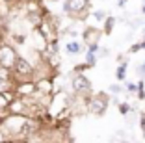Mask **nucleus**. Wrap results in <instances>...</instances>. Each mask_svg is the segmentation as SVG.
<instances>
[{
	"instance_id": "nucleus-1",
	"label": "nucleus",
	"mask_w": 145,
	"mask_h": 143,
	"mask_svg": "<svg viewBox=\"0 0 145 143\" xmlns=\"http://www.w3.org/2000/svg\"><path fill=\"white\" fill-rule=\"evenodd\" d=\"M91 0H63V13L76 22H84L89 17Z\"/></svg>"
},
{
	"instance_id": "nucleus-2",
	"label": "nucleus",
	"mask_w": 145,
	"mask_h": 143,
	"mask_svg": "<svg viewBox=\"0 0 145 143\" xmlns=\"http://www.w3.org/2000/svg\"><path fill=\"white\" fill-rule=\"evenodd\" d=\"M110 93L108 91H95L88 97V114L101 117L106 114L108 106H110Z\"/></svg>"
},
{
	"instance_id": "nucleus-3",
	"label": "nucleus",
	"mask_w": 145,
	"mask_h": 143,
	"mask_svg": "<svg viewBox=\"0 0 145 143\" xmlns=\"http://www.w3.org/2000/svg\"><path fill=\"white\" fill-rule=\"evenodd\" d=\"M69 101H71V91H67V89L54 91L52 97H50V102H48V115L54 119L58 114H61L63 110H67Z\"/></svg>"
},
{
	"instance_id": "nucleus-4",
	"label": "nucleus",
	"mask_w": 145,
	"mask_h": 143,
	"mask_svg": "<svg viewBox=\"0 0 145 143\" xmlns=\"http://www.w3.org/2000/svg\"><path fill=\"white\" fill-rule=\"evenodd\" d=\"M69 80H71V91L74 95H80V97H88L93 93V86H91V80L84 72H72L69 76Z\"/></svg>"
},
{
	"instance_id": "nucleus-5",
	"label": "nucleus",
	"mask_w": 145,
	"mask_h": 143,
	"mask_svg": "<svg viewBox=\"0 0 145 143\" xmlns=\"http://www.w3.org/2000/svg\"><path fill=\"white\" fill-rule=\"evenodd\" d=\"M19 56L21 54H19L17 48H15L9 41H2L0 43V67L2 69L11 71V69L15 67V63H17Z\"/></svg>"
},
{
	"instance_id": "nucleus-6",
	"label": "nucleus",
	"mask_w": 145,
	"mask_h": 143,
	"mask_svg": "<svg viewBox=\"0 0 145 143\" xmlns=\"http://www.w3.org/2000/svg\"><path fill=\"white\" fill-rule=\"evenodd\" d=\"M13 80L21 82V80H34V65H32L24 56H19L15 67L11 69Z\"/></svg>"
},
{
	"instance_id": "nucleus-7",
	"label": "nucleus",
	"mask_w": 145,
	"mask_h": 143,
	"mask_svg": "<svg viewBox=\"0 0 145 143\" xmlns=\"http://www.w3.org/2000/svg\"><path fill=\"white\" fill-rule=\"evenodd\" d=\"M13 89H15V95H17V97H34L35 93H37L35 80H21V82H15Z\"/></svg>"
},
{
	"instance_id": "nucleus-8",
	"label": "nucleus",
	"mask_w": 145,
	"mask_h": 143,
	"mask_svg": "<svg viewBox=\"0 0 145 143\" xmlns=\"http://www.w3.org/2000/svg\"><path fill=\"white\" fill-rule=\"evenodd\" d=\"M58 72H56V74H58ZM35 87H37V95H41V97H52V93L56 91L54 76H47V78H39V80H35Z\"/></svg>"
},
{
	"instance_id": "nucleus-9",
	"label": "nucleus",
	"mask_w": 145,
	"mask_h": 143,
	"mask_svg": "<svg viewBox=\"0 0 145 143\" xmlns=\"http://www.w3.org/2000/svg\"><path fill=\"white\" fill-rule=\"evenodd\" d=\"M103 37V30L97 28V26H86L84 32H82V41L86 43V46L91 45V43H99Z\"/></svg>"
},
{
	"instance_id": "nucleus-10",
	"label": "nucleus",
	"mask_w": 145,
	"mask_h": 143,
	"mask_svg": "<svg viewBox=\"0 0 145 143\" xmlns=\"http://www.w3.org/2000/svg\"><path fill=\"white\" fill-rule=\"evenodd\" d=\"M30 41H32L30 48H34V50H37V52H43V50H45V46H47V43H48V39L45 37L37 28H34L30 32Z\"/></svg>"
},
{
	"instance_id": "nucleus-11",
	"label": "nucleus",
	"mask_w": 145,
	"mask_h": 143,
	"mask_svg": "<svg viewBox=\"0 0 145 143\" xmlns=\"http://www.w3.org/2000/svg\"><path fill=\"white\" fill-rule=\"evenodd\" d=\"M8 114L9 115H24V117H28V106H26L24 99L22 97H15L13 99V102L8 108Z\"/></svg>"
},
{
	"instance_id": "nucleus-12",
	"label": "nucleus",
	"mask_w": 145,
	"mask_h": 143,
	"mask_svg": "<svg viewBox=\"0 0 145 143\" xmlns=\"http://www.w3.org/2000/svg\"><path fill=\"white\" fill-rule=\"evenodd\" d=\"M15 97H17L15 89H2L0 91V115H8V108Z\"/></svg>"
},
{
	"instance_id": "nucleus-13",
	"label": "nucleus",
	"mask_w": 145,
	"mask_h": 143,
	"mask_svg": "<svg viewBox=\"0 0 145 143\" xmlns=\"http://www.w3.org/2000/svg\"><path fill=\"white\" fill-rule=\"evenodd\" d=\"M82 43L80 41H76V39H69L67 43H65V52H67L69 56H78V54H82Z\"/></svg>"
},
{
	"instance_id": "nucleus-14",
	"label": "nucleus",
	"mask_w": 145,
	"mask_h": 143,
	"mask_svg": "<svg viewBox=\"0 0 145 143\" xmlns=\"http://www.w3.org/2000/svg\"><path fill=\"white\" fill-rule=\"evenodd\" d=\"M115 24H117V19L112 17V15H108V17L104 19V22H103V34L104 35H110L112 32H114Z\"/></svg>"
},
{
	"instance_id": "nucleus-15",
	"label": "nucleus",
	"mask_w": 145,
	"mask_h": 143,
	"mask_svg": "<svg viewBox=\"0 0 145 143\" xmlns=\"http://www.w3.org/2000/svg\"><path fill=\"white\" fill-rule=\"evenodd\" d=\"M117 112H119L123 117H128V115L134 112V106H132V102H127V101H123V102H119L117 104Z\"/></svg>"
},
{
	"instance_id": "nucleus-16",
	"label": "nucleus",
	"mask_w": 145,
	"mask_h": 143,
	"mask_svg": "<svg viewBox=\"0 0 145 143\" xmlns=\"http://www.w3.org/2000/svg\"><path fill=\"white\" fill-rule=\"evenodd\" d=\"M127 69H128V61L127 63H119V65L115 67V78H117V82L127 80Z\"/></svg>"
},
{
	"instance_id": "nucleus-17",
	"label": "nucleus",
	"mask_w": 145,
	"mask_h": 143,
	"mask_svg": "<svg viewBox=\"0 0 145 143\" xmlns=\"http://www.w3.org/2000/svg\"><path fill=\"white\" fill-rule=\"evenodd\" d=\"M84 63L88 65V67H95L97 65V54H93V52H88L86 50V54H84Z\"/></svg>"
},
{
	"instance_id": "nucleus-18",
	"label": "nucleus",
	"mask_w": 145,
	"mask_h": 143,
	"mask_svg": "<svg viewBox=\"0 0 145 143\" xmlns=\"http://www.w3.org/2000/svg\"><path fill=\"white\" fill-rule=\"evenodd\" d=\"M108 93L110 95H121V93H125V86H121V82H115V84L108 86Z\"/></svg>"
},
{
	"instance_id": "nucleus-19",
	"label": "nucleus",
	"mask_w": 145,
	"mask_h": 143,
	"mask_svg": "<svg viewBox=\"0 0 145 143\" xmlns=\"http://www.w3.org/2000/svg\"><path fill=\"white\" fill-rule=\"evenodd\" d=\"M138 101L143 102L145 101V78H140V82H138V93H136Z\"/></svg>"
},
{
	"instance_id": "nucleus-20",
	"label": "nucleus",
	"mask_w": 145,
	"mask_h": 143,
	"mask_svg": "<svg viewBox=\"0 0 145 143\" xmlns=\"http://www.w3.org/2000/svg\"><path fill=\"white\" fill-rule=\"evenodd\" d=\"M91 17L97 22H104V19L108 17V13L104 11V9H95V11H91Z\"/></svg>"
},
{
	"instance_id": "nucleus-21",
	"label": "nucleus",
	"mask_w": 145,
	"mask_h": 143,
	"mask_svg": "<svg viewBox=\"0 0 145 143\" xmlns=\"http://www.w3.org/2000/svg\"><path fill=\"white\" fill-rule=\"evenodd\" d=\"M125 93H127V95H136V93H138V84H134V82H127V84H125Z\"/></svg>"
},
{
	"instance_id": "nucleus-22",
	"label": "nucleus",
	"mask_w": 145,
	"mask_h": 143,
	"mask_svg": "<svg viewBox=\"0 0 145 143\" xmlns=\"http://www.w3.org/2000/svg\"><path fill=\"white\" fill-rule=\"evenodd\" d=\"M86 50H88V52H93V54H99V50H101V45H99V43H91V45L86 46Z\"/></svg>"
},
{
	"instance_id": "nucleus-23",
	"label": "nucleus",
	"mask_w": 145,
	"mask_h": 143,
	"mask_svg": "<svg viewBox=\"0 0 145 143\" xmlns=\"http://www.w3.org/2000/svg\"><path fill=\"white\" fill-rule=\"evenodd\" d=\"M136 52H141V43H132L128 46V54H136Z\"/></svg>"
},
{
	"instance_id": "nucleus-24",
	"label": "nucleus",
	"mask_w": 145,
	"mask_h": 143,
	"mask_svg": "<svg viewBox=\"0 0 145 143\" xmlns=\"http://www.w3.org/2000/svg\"><path fill=\"white\" fill-rule=\"evenodd\" d=\"M88 65H86V63H78V65H74V67H72V72H84V71H88Z\"/></svg>"
},
{
	"instance_id": "nucleus-25",
	"label": "nucleus",
	"mask_w": 145,
	"mask_h": 143,
	"mask_svg": "<svg viewBox=\"0 0 145 143\" xmlns=\"http://www.w3.org/2000/svg\"><path fill=\"white\" fill-rule=\"evenodd\" d=\"M136 72L140 78H145V63H141V65H138L136 67Z\"/></svg>"
},
{
	"instance_id": "nucleus-26",
	"label": "nucleus",
	"mask_w": 145,
	"mask_h": 143,
	"mask_svg": "<svg viewBox=\"0 0 145 143\" xmlns=\"http://www.w3.org/2000/svg\"><path fill=\"white\" fill-rule=\"evenodd\" d=\"M115 61H117V65H119V63H127V61H128V58H127L125 54H119L117 58H115Z\"/></svg>"
},
{
	"instance_id": "nucleus-27",
	"label": "nucleus",
	"mask_w": 145,
	"mask_h": 143,
	"mask_svg": "<svg viewBox=\"0 0 145 143\" xmlns=\"http://www.w3.org/2000/svg\"><path fill=\"white\" fill-rule=\"evenodd\" d=\"M99 54H101V56H108V54H110V50H108V48H101Z\"/></svg>"
},
{
	"instance_id": "nucleus-28",
	"label": "nucleus",
	"mask_w": 145,
	"mask_h": 143,
	"mask_svg": "<svg viewBox=\"0 0 145 143\" xmlns=\"http://www.w3.org/2000/svg\"><path fill=\"white\" fill-rule=\"evenodd\" d=\"M127 2H128V0H117V6H119V8H123Z\"/></svg>"
},
{
	"instance_id": "nucleus-29",
	"label": "nucleus",
	"mask_w": 145,
	"mask_h": 143,
	"mask_svg": "<svg viewBox=\"0 0 145 143\" xmlns=\"http://www.w3.org/2000/svg\"><path fill=\"white\" fill-rule=\"evenodd\" d=\"M140 43H141V50H145V35H143V39H141Z\"/></svg>"
},
{
	"instance_id": "nucleus-30",
	"label": "nucleus",
	"mask_w": 145,
	"mask_h": 143,
	"mask_svg": "<svg viewBox=\"0 0 145 143\" xmlns=\"http://www.w3.org/2000/svg\"><path fill=\"white\" fill-rule=\"evenodd\" d=\"M141 13H143V15H145V4L141 6Z\"/></svg>"
},
{
	"instance_id": "nucleus-31",
	"label": "nucleus",
	"mask_w": 145,
	"mask_h": 143,
	"mask_svg": "<svg viewBox=\"0 0 145 143\" xmlns=\"http://www.w3.org/2000/svg\"><path fill=\"white\" fill-rule=\"evenodd\" d=\"M121 143H130V141H127V139H125V141H121Z\"/></svg>"
},
{
	"instance_id": "nucleus-32",
	"label": "nucleus",
	"mask_w": 145,
	"mask_h": 143,
	"mask_svg": "<svg viewBox=\"0 0 145 143\" xmlns=\"http://www.w3.org/2000/svg\"><path fill=\"white\" fill-rule=\"evenodd\" d=\"M43 2H45V0H43ZM50 2H58V0H50Z\"/></svg>"
},
{
	"instance_id": "nucleus-33",
	"label": "nucleus",
	"mask_w": 145,
	"mask_h": 143,
	"mask_svg": "<svg viewBox=\"0 0 145 143\" xmlns=\"http://www.w3.org/2000/svg\"><path fill=\"white\" fill-rule=\"evenodd\" d=\"M141 2H143V4H145V0H141Z\"/></svg>"
},
{
	"instance_id": "nucleus-34",
	"label": "nucleus",
	"mask_w": 145,
	"mask_h": 143,
	"mask_svg": "<svg viewBox=\"0 0 145 143\" xmlns=\"http://www.w3.org/2000/svg\"><path fill=\"white\" fill-rule=\"evenodd\" d=\"M143 63H145V59H143Z\"/></svg>"
}]
</instances>
